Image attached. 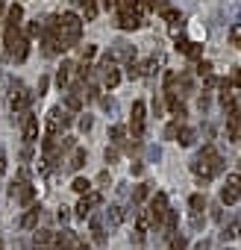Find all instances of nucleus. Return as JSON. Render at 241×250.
<instances>
[{
    "instance_id": "obj_1",
    "label": "nucleus",
    "mask_w": 241,
    "mask_h": 250,
    "mask_svg": "<svg viewBox=\"0 0 241 250\" xmlns=\"http://www.w3.org/2000/svg\"><path fill=\"white\" fill-rule=\"evenodd\" d=\"M47 36L56 42V53H59V50H68V47H74V44L80 42V36H82V18H80L77 12H65L62 18H50Z\"/></svg>"
},
{
    "instance_id": "obj_2",
    "label": "nucleus",
    "mask_w": 241,
    "mask_h": 250,
    "mask_svg": "<svg viewBox=\"0 0 241 250\" xmlns=\"http://www.w3.org/2000/svg\"><path fill=\"white\" fill-rule=\"evenodd\" d=\"M191 171H194V177H197L200 183H209V180H215V177L223 171V159H221V153H218L212 145H206V147L191 159Z\"/></svg>"
},
{
    "instance_id": "obj_3",
    "label": "nucleus",
    "mask_w": 241,
    "mask_h": 250,
    "mask_svg": "<svg viewBox=\"0 0 241 250\" xmlns=\"http://www.w3.org/2000/svg\"><path fill=\"white\" fill-rule=\"evenodd\" d=\"M3 53L9 62H24L27 53H30V44H27V36L18 30V27H6V39H3Z\"/></svg>"
},
{
    "instance_id": "obj_4",
    "label": "nucleus",
    "mask_w": 241,
    "mask_h": 250,
    "mask_svg": "<svg viewBox=\"0 0 241 250\" xmlns=\"http://www.w3.org/2000/svg\"><path fill=\"white\" fill-rule=\"evenodd\" d=\"M165 215H168V197H165L162 191H156V194L150 197V206H147V218H150V224H153V227H162Z\"/></svg>"
},
{
    "instance_id": "obj_5",
    "label": "nucleus",
    "mask_w": 241,
    "mask_h": 250,
    "mask_svg": "<svg viewBox=\"0 0 241 250\" xmlns=\"http://www.w3.org/2000/svg\"><path fill=\"white\" fill-rule=\"evenodd\" d=\"M238 200H241V177L238 174H229L226 183H223V188H221V203L235 206Z\"/></svg>"
},
{
    "instance_id": "obj_6",
    "label": "nucleus",
    "mask_w": 241,
    "mask_h": 250,
    "mask_svg": "<svg viewBox=\"0 0 241 250\" xmlns=\"http://www.w3.org/2000/svg\"><path fill=\"white\" fill-rule=\"evenodd\" d=\"M100 203H103V194H100V191H88V194H82V197H80V203L74 206V215L85 221V218L100 206Z\"/></svg>"
},
{
    "instance_id": "obj_7",
    "label": "nucleus",
    "mask_w": 241,
    "mask_h": 250,
    "mask_svg": "<svg viewBox=\"0 0 241 250\" xmlns=\"http://www.w3.org/2000/svg\"><path fill=\"white\" fill-rule=\"evenodd\" d=\"M30 100H33V94H30L21 83H15V85H12V91H9V109L18 115V112H24V109H27V103H30Z\"/></svg>"
},
{
    "instance_id": "obj_8",
    "label": "nucleus",
    "mask_w": 241,
    "mask_h": 250,
    "mask_svg": "<svg viewBox=\"0 0 241 250\" xmlns=\"http://www.w3.org/2000/svg\"><path fill=\"white\" fill-rule=\"evenodd\" d=\"M9 197H12V200H18L21 206H30V203H33V197H36V188H33L27 180H18V183H12Z\"/></svg>"
},
{
    "instance_id": "obj_9",
    "label": "nucleus",
    "mask_w": 241,
    "mask_h": 250,
    "mask_svg": "<svg viewBox=\"0 0 241 250\" xmlns=\"http://www.w3.org/2000/svg\"><path fill=\"white\" fill-rule=\"evenodd\" d=\"M118 27H120V30H139V27H141V12H139V9H133L130 3H127V6H120Z\"/></svg>"
},
{
    "instance_id": "obj_10",
    "label": "nucleus",
    "mask_w": 241,
    "mask_h": 250,
    "mask_svg": "<svg viewBox=\"0 0 241 250\" xmlns=\"http://www.w3.org/2000/svg\"><path fill=\"white\" fill-rule=\"evenodd\" d=\"M68 124H71V115L65 109H59V106L50 109V118H47V133L50 136H59V130H65Z\"/></svg>"
},
{
    "instance_id": "obj_11",
    "label": "nucleus",
    "mask_w": 241,
    "mask_h": 250,
    "mask_svg": "<svg viewBox=\"0 0 241 250\" xmlns=\"http://www.w3.org/2000/svg\"><path fill=\"white\" fill-rule=\"evenodd\" d=\"M144 121H147V115H144V103L136 100V103H133V124H130V130H133V139H136V142L144 136Z\"/></svg>"
},
{
    "instance_id": "obj_12",
    "label": "nucleus",
    "mask_w": 241,
    "mask_h": 250,
    "mask_svg": "<svg viewBox=\"0 0 241 250\" xmlns=\"http://www.w3.org/2000/svg\"><path fill=\"white\" fill-rule=\"evenodd\" d=\"M226 139L229 142H238L241 139V109H232L226 115Z\"/></svg>"
},
{
    "instance_id": "obj_13",
    "label": "nucleus",
    "mask_w": 241,
    "mask_h": 250,
    "mask_svg": "<svg viewBox=\"0 0 241 250\" xmlns=\"http://www.w3.org/2000/svg\"><path fill=\"white\" fill-rule=\"evenodd\" d=\"M74 74H77V65H74V62H62V68L56 71V83H59V88H71Z\"/></svg>"
},
{
    "instance_id": "obj_14",
    "label": "nucleus",
    "mask_w": 241,
    "mask_h": 250,
    "mask_svg": "<svg viewBox=\"0 0 241 250\" xmlns=\"http://www.w3.org/2000/svg\"><path fill=\"white\" fill-rule=\"evenodd\" d=\"M124 215H127V212H124V206H120V203H112V206L106 209V224L115 229V227L124 224Z\"/></svg>"
},
{
    "instance_id": "obj_15",
    "label": "nucleus",
    "mask_w": 241,
    "mask_h": 250,
    "mask_svg": "<svg viewBox=\"0 0 241 250\" xmlns=\"http://www.w3.org/2000/svg\"><path fill=\"white\" fill-rule=\"evenodd\" d=\"M36 139H39V118L36 115H27V121H24V142L33 145Z\"/></svg>"
},
{
    "instance_id": "obj_16",
    "label": "nucleus",
    "mask_w": 241,
    "mask_h": 250,
    "mask_svg": "<svg viewBox=\"0 0 241 250\" xmlns=\"http://www.w3.org/2000/svg\"><path fill=\"white\" fill-rule=\"evenodd\" d=\"M177 47H180L185 56H191V59H200V53H203V47H200L197 42H188V39H180V42H177Z\"/></svg>"
},
{
    "instance_id": "obj_17",
    "label": "nucleus",
    "mask_w": 241,
    "mask_h": 250,
    "mask_svg": "<svg viewBox=\"0 0 241 250\" xmlns=\"http://www.w3.org/2000/svg\"><path fill=\"white\" fill-rule=\"evenodd\" d=\"M65 106L68 109H82V91H80V85H74V88H68V97H65Z\"/></svg>"
},
{
    "instance_id": "obj_18",
    "label": "nucleus",
    "mask_w": 241,
    "mask_h": 250,
    "mask_svg": "<svg viewBox=\"0 0 241 250\" xmlns=\"http://www.w3.org/2000/svg\"><path fill=\"white\" fill-rule=\"evenodd\" d=\"M85 159H88L85 147H74V153H71V159H68V168H71V171H80V168L85 165Z\"/></svg>"
},
{
    "instance_id": "obj_19",
    "label": "nucleus",
    "mask_w": 241,
    "mask_h": 250,
    "mask_svg": "<svg viewBox=\"0 0 241 250\" xmlns=\"http://www.w3.org/2000/svg\"><path fill=\"white\" fill-rule=\"evenodd\" d=\"M103 221H106L103 215H94V218H91V238H94L97 244H103V241H106V232H103Z\"/></svg>"
},
{
    "instance_id": "obj_20",
    "label": "nucleus",
    "mask_w": 241,
    "mask_h": 250,
    "mask_svg": "<svg viewBox=\"0 0 241 250\" xmlns=\"http://www.w3.org/2000/svg\"><path fill=\"white\" fill-rule=\"evenodd\" d=\"M39 212H41L39 206H30V209H27V215L21 218V229H33V227L39 224Z\"/></svg>"
},
{
    "instance_id": "obj_21",
    "label": "nucleus",
    "mask_w": 241,
    "mask_h": 250,
    "mask_svg": "<svg viewBox=\"0 0 241 250\" xmlns=\"http://www.w3.org/2000/svg\"><path fill=\"white\" fill-rule=\"evenodd\" d=\"M162 224H165V229H168L165 235H168V238H174V235H177V224H180V215H177L174 209H168V215H165V221H162Z\"/></svg>"
},
{
    "instance_id": "obj_22",
    "label": "nucleus",
    "mask_w": 241,
    "mask_h": 250,
    "mask_svg": "<svg viewBox=\"0 0 241 250\" xmlns=\"http://www.w3.org/2000/svg\"><path fill=\"white\" fill-rule=\"evenodd\" d=\"M188 209H191V218H194V215H203L206 197H203V194H191V197H188Z\"/></svg>"
},
{
    "instance_id": "obj_23",
    "label": "nucleus",
    "mask_w": 241,
    "mask_h": 250,
    "mask_svg": "<svg viewBox=\"0 0 241 250\" xmlns=\"http://www.w3.org/2000/svg\"><path fill=\"white\" fill-rule=\"evenodd\" d=\"M177 142H180L182 147H191V145L197 142V133H194L191 127H182V130H180V139H177Z\"/></svg>"
},
{
    "instance_id": "obj_24",
    "label": "nucleus",
    "mask_w": 241,
    "mask_h": 250,
    "mask_svg": "<svg viewBox=\"0 0 241 250\" xmlns=\"http://www.w3.org/2000/svg\"><path fill=\"white\" fill-rule=\"evenodd\" d=\"M238 235H241V215L232 218V221L226 224V229H223V238H238Z\"/></svg>"
},
{
    "instance_id": "obj_25",
    "label": "nucleus",
    "mask_w": 241,
    "mask_h": 250,
    "mask_svg": "<svg viewBox=\"0 0 241 250\" xmlns=\"http://www.w3.org/2000/svg\"><path fill=\"white\" fill-rule=\"evenodd\" d=\"M109 139H112L115 147H120V145L127 142V130H124V127H112V130H109Z\"/></svg>"
},
{
    "instance_id": "obj_26",
    "label": "nucleus",
    "mask_w": 241,
    "mask_h": 250,
    "mask_svg": "<svg viewBox=\"0 0 241 250\" xmlns=\"http://www.w3.org/2000/svg\"><path fill=\"white\" fill-rule=\"evenodd\" d=\"M118 83H120V74H118L115 68H106V71H103V85H106V88H115Z\"/></svg>"
},
{
    "instance_id": "obj_27",
    "label": "nucleus",
    "mask_w": 241,
    "mask_h": 250,
    "mask_svg": "<svg viewBox=\"0 0 241 250\" xmlns=\"http://www.w3.org/2000/svg\"><path fill=\"white\" fill-rule=\"evenodd\" d=\"M162 18H165V21L171 24V30L177 27V21L182 24V18H180V12H177V9H171V6H162Z\"/></svg>"
},
{
    "instance_id": "obj_28",
    "label": "nucleus",
    "mask_w": 241,
    "mask_h": 250,
    "mask_svg": "<svg viewBox=\"0 0 241 250\" xmlns=\"http://www.w3.org/2000/svg\"><path fill=\"white\" fill-rule=\"evenodd\" d=\"M21 18H24V9H21L18 3H15V6H9V24H6V27H18V24H21Z\"/></svg>"
},
{
    "instance_id": "obj_29",
    "label": "nucleus",
    "mask_w": 241,
    "mask_h": 250,
    "mask_svg": "<svg viewBox=\"0 0 241 250\" xmlns=\"http://www.w3.org/2000/svg\"><path fill=\"white\" fill-rule=\"evenodd\" d=\"M150 197V186H136V191H133V203L139 206V203H144Z\"/></svg>"
},
{
    "instance_id": "obj_30",
    "label": "nucleus",
    "mask_w": 241,
    "mask_h": 250,
    "mask_svg": "<svg viewBox=\"0 0 241 250\" xmlns=\"http://www.w3.org/2000/svg\"><path fill=\"white\" fill-rule=\"evenodd\" d=\"M71 188H74L77 194H88V191H91V183H88V180H82V177H77Z\"/></svg>"
},
{
    "instance_id": "obj_31",
    "label": "nucleus",
    "mask_w": 241,
    "mask_h": 250,
    "mask_svg": "<svg viewBox=\"0 0 241 250\" xmlns=\"http://www.w3.org/2000/svg\"><path fill=\"white\" fill-rule=\"evenodd\" d=\"M177 136H180V121H171L165 127V139H177Z\"/></svg>"
},
{
    "instance_id": "obj_32",
    "label": "nucleus",
    "mask_w": 241,
    "mask_h": 250,
    "mask_svg": "<svg viewBox=\"0 0 241 250\" xmlns=\"http://www.w3.org/2000/svg\"><path fill=\"white\" fill-rule=\"evenodd\" d=\"M100 106H103V109H106L109 115H115V112H118V103H115L112 97H103V100H100Z\"/></svg>"
},
{
    "instance_id": "obj_33",
    "label": "nucleus",
    "mask_w": 241,
    "mask_h": 250,
    "mask_svg": "<svg viewBox=\"0 0 241 250\" xmlns=\"http://www.w3.org/2000/svg\"><path fill=\"white\" fill-rule=\"evenodd\" d=\"M159 159H162V150H159L156 145H150V147H147V162H159Z\"/></svg>"
},
{
    "instance_id": "obj_34",
    "label": "nucleus",
    "mask_w": 241,
    "mask_h": 250,
    "mask_svg": "<svg viewBox=\"0 0 241 250\" xmlns=\"http://www.w3.org/2000/svg\"><path fill=\"white\" fill-rule=\"evenodd\" d=\"M94 53H97V47H94V44H85V47H82V62L94 59Z\"/></svg>"
},
{
    "instance_id": "obj_35",
    "label": "nucleus",
    "mask_w": 241,
    "mask_h": 250,
    "mask_svg": "<svg viewBox=\"0 0 241 250\" xmlns=\"http://www.w3.org/2000/svg\"><path fill=\"white\" fill-rule=\"evenodd\" d=\"M159 62H162V59H156V56H153V59H147V65H144V74H156V71H159V68H156Z\"/></svg>"
},
{
    "instance_id": "obj_36",
    "label": "nucleus",
    "mask_w": 241,
    "mask_h": 250,
    "mask_svg": "<svg viewBox=\"0 0 241 250\" xmlns=\"http://www.w3.org/2000/svg\"><path fill=\"white\" fill-rule=\"evenodd\" d=\"M91 124H94V121H91V115H82V118H80V130H82V133H88V130H91Z\"/></svg>"
},
{
    "instance_id": "obj_37",
    "label": "nucleus",
    "mask_w": 241,
    "mask_h": 250,
    "mask_svg": "<svg viewBox=\"0 0 241 250\" xmlns=\"http://www.w3.org/2000/svg\"><path fill=\"white\" fill-rule=\"evenodd\" d=\"M139 74H141V71H139V65H136V62L130 59V62H127V77L133 80V77H139Z\"/></svg>"
},
{
    "instance_id": "obj_38",
    "label": "nucleus",
    "mask_w": 241,
    "mask_h": 250,
    "mask_svg": "<svg viewBox=\"0 0 241 250\" xmlns=\"http://www.w3.org/2000/svg\"><path fill=\"white\" fill-rule=\"evenodd\" d=\"M209 103H212V100H209V94L203 91V94H200V100H197V106H200V112H206V109H209Z\"/></svg>"
},
{
    "instance_id": "obj_39",
    "label": "nucleus",
    "mask_w": 241,
    "mask_h": 250,
    "mask_svg": "<svg viewBox=\"0 0 241 250\" xmlns=\"http://www.w3.org/2000/svg\"><path fill=\"white\" fill-rule=\"evenodd\" d=\"M106 162H118V147H106Z\"/></svg>"
},
{
    "instance_id": "obj_40",
    "label": "nucleus",
    "mask_w": 241,
    "mask_h": 250,
    "mask_svg": "<svg viewBox=\"0 0 241 250\" xmlns=\"http://www.w3.org/2000/svg\"><path fill=\"white\" fill-rule=\"evenodd\" d=\"M30 36H41V21H39V18L30 24Z\"/></svg>"
},
{
    "instance_id": "obj_41",
    "label": "nucleus",
    "mask_w": 241,
    "mask_h": 250,
    "mask_svg": "<svg viewBox=\"0 0 241 250\" xmlns=\"http://www.w3.org/2000/svg\"><path fill=\"white\" fill-rule=\"evenodd\" d=\"M56 218H59V224H68V218H71V212H68V209L62 206V209L56 212Z\"/></svg>"
},
{
    "instance_id": "obj_42",
    "label": "nucleus",
    "mask_w": 241,
    "mask_h": 250,
    "mask_svg": "<svg viewBox=\"0 0 241 250\" xmlns=\"http://www.w3.org/2000/svg\"><path fill=\"white\" fill-rule=\"evenodd\" d=\"M197 71H200V74H206V77H209V74H212V65H209V62H200V65H197Z\"/></svg>"
},
{
    "instance_id": "obj_43",
    "label": "nucleus",
    "mask_w": 241,
    "mask_h": 250,
    "mask_svg": "<svg viewBox=\"0 0 241 250\" xmlns=\"http://www.w3.org/2000/svg\"><path fill=\"white\" fill-rule=\"evenodd\" d=\"M141 9H153V0H139V12Z\"/></svg>"
},
{
    "instance_id": "obj_44",
    "label": "nucleus",
    "mask_w": 241,
    "mask_h": 250,
    "mask_svg": "<svg viewBox=\"0 0 241 250\" xmlns=\"http://www.w3.org/2000/svg\"><path fill=\"white\" fill-rule=\"evenodd\" d=\"M3 171H6V153L0 150V177H3Z\"/></svg>"
},
{
    "instance_id": "obj_45",
    "label": "nucleus",
    "mask_w": 241,
    "mask_h": 250,
    "mask_svg": "<svg viewBox=\"0 0 241 250\" xmlns=\"http://www.w3.org/2000/svg\"><path fill=\"white\" fill-rule=\"evenodd\" d=\"M44 88H47V77H41V80H39V94H44Z\"/></svg>"
},
{
    "instance_id": "obj_46",
    "label": "nucleus",
    "mask_w": 241,
    "mask_h": 250,
    "mask_svg": "<svg viewBox=\"0 0 241 250\" xmlns=\"http://www.w3.org/2000/svg\"><path fill=\"white\" fill-rule=\"evenodd\" d=\"M194 250H209V241H206V238H203V241H197V244H194Z\"/></svg>"
},
{
    "instance_id": "obj_47",
    "label": "nucleus",
    "mask_w": 241,
    "mask_h": 250,
    "mask_svg": "<svg viewBox=\"0 0 241 250\" xmlns=\"http://www.w3.org/2000/svg\"><path fill=\"white\" fill-rule=\"evenodd\" d=\"M3 9H6V0H0V15H3Z\"/></svg>"
},
{
    "instance_id": "obj_48",
    "label": "nucleus",
    "mask_w": 241,
    "mask_h": 250,
    "mask_svg": "<svg viewBox=\"0 0 241 250\" xmlns=\"http://www.w3.org/2000/svg\"><path fill=\"white\" fill-rule=\"evenodd\" d=\"M115 3H120V6H127V3H130V0H115Z\"/></svg>"
},
{
    "instance_id": "obj_49",
    "label": "nucleus",
    "mask_w": 241,
    "mask_h": 250,
    "mask_svg": "<svg viewBox=\"0 0 241 250\" xmlns=\"http://www.w3.org/2000/svg\"><path fill=\"white\" fill-rule=\"evenodd\" d=\"M235 174H238V177H241V159H238V171H235Z\"/></svg>"
},
{
    "instance_id": "obj_50",
    "label": "nucleus",
    "mask_w": 241,
    "mask_h": 250,
    "mask_svg": "<svg viewBox=\"0 0 241 250\" xmlns=\"http://www.w3.org/2000/svg\"><path fill=\"white\" fill-rule=\"evenodd\" d=\"M0 250H3V241H0Z\"/></svg>"
}]
</instances>
